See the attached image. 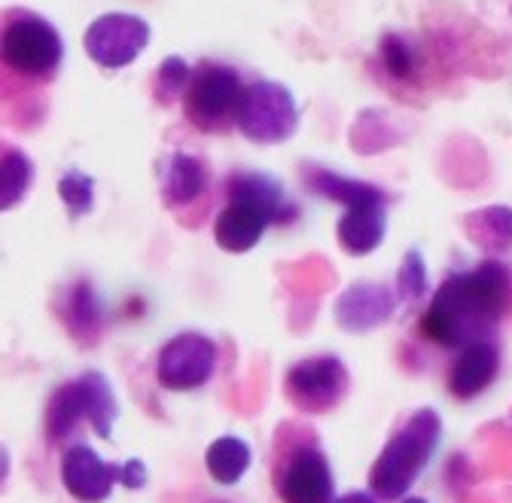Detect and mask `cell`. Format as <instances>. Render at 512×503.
<instances>
[{
    "instance_id": "cell-1",
    "label": "cell",
    "mask_w": 512,
    "mask_h": 503,
    "mask_svg": "<svg viewBox=\"0 0 512 503\" xmlns=\"http://www.w3.org/2000/svg\"><path fill=\"white\" fill-rule=\"evenodd\" d=\"M512 311V275L500 260H482L467 272H452L421 314V336L439 348H467L491 339Z\"/></svg>"
},
{
    "instance_id": "cell-2",
    "label": "cell",
    "mask_w": 512,
    "mask_h": 503,
    "mask_svg": "<svg viewBox=\"0 0 512 503\" xmlns=\"http://www.w3.org/2000/svg\"><path fill=\"white\" fill-rule=\"evenodd\" d=\"M442 418L436 409L412 412L384 443L369 470V491L378 500H403L439 449Z\"/></svg>"
},
{
    "instance_id": "cell-3",
    "label": "cell",
    "mask_w": 512,
    "mask_h": 503,
    "mask_svg": "<svg viewBox=\"0 0 512 503\" xmlns=\"http://www.w3.org/2000/svg\"><path fill=\"white\" fill-rule=\"evenodd\" d=\"M116 418H119V406H116L113 385L104 379L101 372L92 369V372L77 375L74 382H64L49 397L46 439L55 446V443H61V439H68L83 421H89V427L101 439H110Z\"/></svg>"
},
{
    "instance_id": "cell-4",
    "label": "cell",
    "mask_w": 512,
    "mask_h": 503,
    "mask_svg": "<svg viewBox=\"0 0 512 503\" xmlns=\"http://www.w3.org/2000/svg\"><path fill=\"white\" fill-rule=\"evenodd\" d=\"M0 55H4V68L19 77L52 80L64 58V40L55 31V25L46 22L43 16H34L28 10H13L7 13Z\"/></svg>"
},
{
    "instance_id": "cell-5",
    "label": "cell",
    "mask_w": 512,
    "mask_h": 503,
    "mask_svg": "<svg viewBox=\"0 0 512 503\" xmlns=\"http://www.w3.org/2000/svg\"><path fill=\"white\" fill-rule=\"evenodd\" d=\"M247 86H241V77L235 68L220 65V61H202L192 71L189 89L183 95V113L199 132H226L235 125L238 104Z\"/></svg>"
},
{
    "instance_id": "cell-6",
    "label": "cell",
    "mask_w": 512,
    "mask_h": 503,
    "mask_svg": "<svg viewBox=\"0 0 512 503\" xmlns=\"http://www.w3.org/2000/svg\"><path fill=\"white\" fill-rule=\"evenodd\" d=\"M296 125H299V107L287 86L272 80H256L244 89L235 129L250 144L260 147L281 144L296 135Z\"/></svg>"
},
{
    "instance_id": "cell-7",
    "label": "cell",
    "mask_w": 512,
    "mask_h": 503,
    "mask_svg": "<svg viewBox=\"0 0 512 503\" xmlns=\"http://www.w3.org/2000/svg\"><path fill=\"white\" fill-rule=\"evenodd\" d=\"M351 388L348 369L336 354H317L305 357L290 366L284 391L296 412L302 415H327L333 412Z\"/></svg>"
},
{
    "instance_id": "cell-8",
    "label": "cell",
    "mask_w": 512,
    "mask_h": 503,
    "mask_svg": "<svg viewBox=\"0 0 512 503\" xmlns=\"http://www.w3.org/2000/svg\"><path fill=\"white\" fill-rule=\"evenodd\" d=\"M217 342L205 333H177L156 354V382L165 391H199L214 379Z\"/></svg>"
},
{
    "instance_id": "cell-9",
    "label": "cell",
    "mask_w": 512,
    "mask_h": 503,
    "mask_svg": "<svg viewBox=\"0 0 512 503\" xmlns=\"http://www.w3.org/2000/svg\"><path fill=\"white\" fill-rule=\"evenodd\" d=\"M275 491L284 503H333L336 479L330 458L314 443L296 446L278 461Z\"/></svg>"
},
{
    "instance_id": "cell-10",
    "label": "cell",
    "mask_w": 512,
    "mask_h": 503,
    "mask_svg": "<svg viewBox=\"0 0 512 503\" xmlns=\"http://www.w3.org/2000/svg\"><path fill=\"white\" fill-rule=\"evenodd\" d=\"M150 43V25L141 16L132 13H107L98 16L83 37V46L95 65L107 71H119L147 49Z\"/></svg>"
},
{
    "instance_id": "cell-11",
    "label": "cell",
    "mask_w": 512,
    "mask_h": 503,
    "mask_svg": "<svg viewBox=\"0 0 512 503\" xmlns=\"http://www.w3.org/2000/svg\"><path fill=\"white\" fill-rule=\"evenodd\" d=\"M61 482L80 503H104L122 485V464H107L86 443H74L61 458Z\"/></svg>"
},
{
    "instance_id": "cell-12",
    "label": "cell",
    "mask_w": 512,
    "mask_h": 503,
    "mask_svg": "<svg viewBox=\"0 0 512 503\" xmlns=\"http://www.w3.org/2000/svg\"><path fill=\"white\" fill-rule=\"evenodd\" d=\"M336 324L345 333H369L375 327H384L397 311V296L388 284L375 281H357L336 299Z\"/></svg>"
},
{
    "instance_id": "cell-13",
    "label": "cell",
    "mask_w": 512,
    "mask_h": 503,
    "mask_svg": "<svg viewBox=\"0 0 512 503\" xmlns=\"http://www.w3.org/2000/svg\"><path fill=\"white\" fill-rule=\"evenodd\" d=\"M272 223L278 220L266 205L250 199H226V208L214 220V241L226 254H247L263 241Z\"/></svg>"
},
{
    "instance_id": "cell-14",
    "label": "cell",
    "mask_w": 512,
    "mask_h": 503,
    "mask_svg": "<svg viewBox=\"0 0 512 503\" xmlns=\"http://www.w3.org/2000/svg\"><path fill=\"white\" fill-rule=\"evenodd\" d=\"M500 372V345L497 339H479L467 348L458 351L452 369H448V391L458 400H473L479 397L485 388H491V382Z\"/></svg>"
},
{
    "instance_id": "cell-15",
    "label": "cell",
    "mask_w": 512,
    "mask_h": 503,
    "mask_svg": "<svg viewBox=\"0 0 512 503\" xmlns=\"http://www.w3.org/2000/svg\"><path fill=\"white\" fill-rule=\"evenodd\" d=\"M388 232V199H375V202H360L345 208L339 220V244L345 254L351 257H366L384 241Z\"/></svg>"
},
{
    "instance_id": "cell-16",
    "label": "cell",
    "mask_w": 512,
    "mask_h": 503,
    "mask_svg": "<svg viewBox=\"0 0 512 503\" xmlns=\"http://www.w3.org/2000/svg\"><path fill=\"white\" fill-rule=\"evenodd\" d=\"M208 190V168L192 153H171L162 165V202L168 208H186L199 202Z\"/></svg>"
},
{
    "instance_id": "cell-17",
    "label": "cell",
    "mask_w": 512,
    "mask_h": 503,
    "mask_svg": "<svg viewBox=\"0 0 512 503\" xmlns=\"http://www.w3.org/2000/svg\"><path fill=\"white\" fill-rule=\"evenodd\" d=\"M226 199H250V202H260V205H266V208L275 214L278 223H290V220H296V214H299L296 205L287 202L284 186H281L275 177L263 174V171H238V174H232V177L226 180Z\"/></svg>"
},
{
    "instance_id": "cell-18",
    "label": "cell",
    "mask_w": 512,
    "mask_h": 503,
    "mask_svg": "<svg viewBox=\"0 0 512 503\" xmlns=\"http://www.w3.org/2000/svg\"><path fill=\"white\" fill-rule=\"evenodd\" d=\"M64 327L86 345H92L101 333V305L86 281L74 284L68 296H64Z\"/></svg>"
},
{
    "instance_id": "cell-19",
    "label": "cell",
    "mask_w": 512,
    "mask_h": 503,
    "mask_svg": "<svg viewBox=\"0 0 512 503\" xmlns=\"http://www.w3.org/2000/svg\"><path fill=\"white\" fill-rule=\"evenodd\" d=\"M205 467L214 482L220 485H235L250 467V446L241 436H220L205 452Z\"/></svg>"
},
{
    "instance_id": "cell-20",
    "label": "cell",
    "mask_w": 512,
    "mask_h": 503,
    "mask_svg": "<svg viewBox=\"0 0 512 503\" xmlns=\"http://www.w3.org/2000/svg\"><path fill=\"white\" fill-rule=\"evenodd\" d=\"M470 241L482 250H509L512 247V208L491 205L464 220Z\"/></svg>"
},
{
    "instance_id": "cell-21",
    "label": "cell",
    "mask_w": 512,
    "mask_h": 503,
    "mask_svg": "<svg viewBox=\"0 0 512 503\" xmlns=\"http://www.w3.org/2000/svg\"><path fill=\"white\" fill-rule=\"evenodd\" d=\"M31 180H34V165L31 159L19 150V147H4V186H0V193H4V199H0V205H4V211L16 208L25 193L31 190Z\"/></svg>"
},
{
    "instance_id": "cell-22",
    "label": "cell",
    "mask_w": 512,
    "mask_h": 503,
    "mask_svg": "<svg viewBox=\"0 0 512 503\" xmlns=\"http://www.w3.org/2000/svg\"><path fill=\"white\" fill-rule=\"evenodd\" d=\"M381 65L394 80H415L418 74V52L415 46L400 37V34H388L381 40Z\"/></svg>"
},
{
    "instance_id": "cell-23",
    "label": "cell",
    "mask_w": 512,
    "mask_h": 503,
    "mask_svg": "<svg viewBox=\"0 0 512 503\" xmlns=\"http://www.w3.org/2000/svg\"><path fill=\"white\" fill-rule=\"evenodd\" d=\"M58 196L68 205V214L77 220L92 211L95 205V180L83 171H68L58 180Z\"/></svg>"
},
{
    "instance_id": "cell-24",
    "label": "cell",
    "mask_w": 512,
    "mask_h": 503,
    "mask_svg": "<svg viewBox=\"0 0 512 503\" xmlns=\"http://www.w3.org/2000/svg\"><path fill=\"white\" fill-rule=\"evenodd\" d=\"M424 296H427V269H424V260L418 250H409L400 263V272H397V299L418 302Z\"/></svg>"
},
{
    "instance_id": "cell-25",
    "label": "cell",
    "mask_w": 512,
    "mask_h": 503,
    "mask_svg": "<svg viewBox=\"0 0 512 503\" xmlns=\"http://www.w3.org/2000/svg\"><path fill=\"white\" fill-rule=\"evenodd\" d=\"M189 80H192V71L186 68V61L171 55L162 61L159 68V77H156V98L162 104H171L174 98H183L186 89H189Z\"/></svg>"
},
{
    "instance_id": "cell-26",
    "label": "cell",
    "mask_w": 512,
    "mask_h": 503,
    "mask_svg": "<svg viewBox=\"0 0 512 503\" xmlns=\"http://www.w3.org/2000/svg\"><path fill=\"white\" fill-rule=\"evenodd\" d=\"M122 485L125 488H135V491L147 485V467H144V461H138V458L122 461Z\"/></svg>"
},
{
    "instance_id": "cell-27",
    "label": "cell",
    "mask_w": 512,
    "mask_h": 503,
    "mask_svg": "<svg viewBox=\"0 0 512 503\" xmlns=\"http://www.w3.org/2000/svg\"><path fill=\"white\" fill-rule=\"evenodd\" d=\"M333 503H378V497L369 494V491H348V494L336 497Z\"/></svg>"
},
{
    "instance_id": "cell-28",
    "label": "cell",
    "mask_w": 512,
    "mask_h": 503,
    "mask_svg": "<svg viewBox=\"0 0 512 503\" xmlns=\"http://www.w3.org/2000/svg\"><path fill=\"white\" fill-rule=\"evenodd\" d=\"M400 503H427V500L424 497H403Z\"/></svg>"
}]
</instances>
